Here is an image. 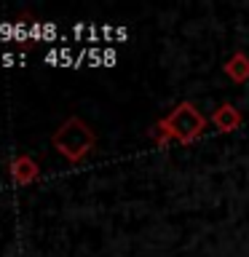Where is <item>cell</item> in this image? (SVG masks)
Listing matches in <instances>:
<instances>
[{
  "label": "cell",
  "mask_w": 249,
  "mask_h": 257,
  "mask_svg": "<svg viewBox=\"0 0 249 257\" xmlns=\"http://www.w3.org/2000/svg\"><path fill=\"white\" fill-rule=\"evenodd\" d=\"M206 123H209V118L193 102H180L169 115H164L156 126L150 128V137L156 140L158 148H164V145H169V142L190 145L204 134Z\"/></svg>",
  "instance_id": "obj_1"
},
{
  "label": "cell",
  "mask_w": 249,
  "mask_h": 257,
  "mask_svg": "<svg viewBox=\"0 0 249 257\" xmlns=\"http://www.w3.org/2000/svg\"><path fill=\"white\" fill-rule=\"evenodd\" d=\"M51 145H54V150L59 153L64 161H70V164H80V161L94 150L96 134H94V128L88 126L83 118L70 115L51 134Z\"/></svg>",
  "instance_id": "obj_2"
},
{
  "label": "cell",
  "mask_w": 249,
  "mask_h": 257,
  "mask_svg": "<svg viewBox=\"0 0 249 257\" xmlns=\"http://www.w3.org/2000/svg\"><path fill=\"white\" fill-rule=\"evenodd\" d=\"M209 123H212L217 132L230 134V132H236V128H241V123H244V115H241V110L236 107V104L222 102L220 107H214L212 118H209Z\"/></svg>",
  "instance_id": "obj_3"
},
{
  "label": "cell",
  "mask_w": 249,
  "mask_h": 257,
  "mask_svg": "<svg viewBox=\"0 0 249 257\" xmlns=\"http://www.w3.org/2000/svg\"><path fill=\"white\" fill-rule=\"evenodd\" d=\"M8 172H11V180L16 185H32L40 177V166L35 164L32 156H16L8 164Z\"/></svg>",
  "instance_id": "obj_4"
},
{
  "label": "cell",
  "mask_w": 249,
  "mask_h": 257,
  "mask_svg": "<svg viewBox=\"0 0 249 257\" xmlns=\"http://www.w3.org/2000/svg\"><path fill=\"white\" fill-rule=\"evenodd\" d=\"M222 72L233 80V83H246L249 80V56L244 51H236L222 64Z\"/></svg>",
  "instance_id": "obj_5"
}]
</instances>
